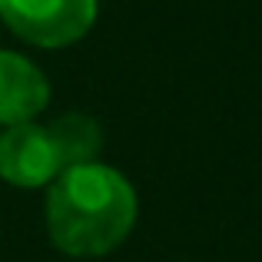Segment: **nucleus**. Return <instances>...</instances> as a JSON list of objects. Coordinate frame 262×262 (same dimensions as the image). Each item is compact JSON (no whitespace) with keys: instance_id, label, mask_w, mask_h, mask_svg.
<instances>
[{"instance_id":"7ed1b4c3","label":"nucleus","mask_w":262,"mask_h":262,"mask_svg":"<svg viewBox=\"0 0 262 262\" xmlns=\"http://www.w3.org/2000/svg\"><path fill=\"white\" fill-rule=\"evenodd\" d=\"M60 176V160L47 126L20 123L0 133V179L20 189H40Z\"/></svg>"},{"instance_id":"f03ea898","label":"nucleus","mask_w":262,"mask_h":262,"mask_svg":"<svg viewBox=\"0 0 262 262\" xmlns=\"http://www.w3.org/2000/svg\"><path fill=\"white\" fill-rule=\"evenodd\" d=\"M100 0H0V20L20 40L60 50L83 40L96 24Z\"/></svg>"},{"instance_id":"39448f33","label":"nucleus","mask_w":262,"mask_h":262,"mask_svg":"<svg viewBox=\"0 0 262 262\" xmlns=\"http://www.w3.org/2000/svg\"><path fill=\"white\" fill-rule=\"evenodd\" d=\"M50 133V143L57 149V160H60V173L70 166H86V163H96L103 149V129L100 123L93 120L90 113H63L47 126Z\"/></svg>"},{"instance_id":"20e7f679","label":"nucleus","mask_w":262,"mask_h":262,"mask_svg":"<svg viewBox=\"0 0 262 262\" xmlns=\"http://www.w3.org/2000/svg\"><path fill=\"white\" fill-rule=\"evenodd\" d=\"M50 103V83L33 60L0 50V126L33 123Z\"/></svg>"},{"instance_id":"f257e3e1","label":"nucleus","mask_w":262,"mask_h":262,"mask_svg":"<svg viewBox=\"0 0 262 262\" xmlns=\"http://www.w3.org/2000/svg\"><path fill=\"white\" fill-rule=\"evenodd\" d=\"M136 189L106 163L70 166L47 192V232L73 259H100L120 249L136 226Z\"/></svg>"}]
</instances>
